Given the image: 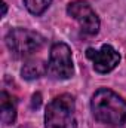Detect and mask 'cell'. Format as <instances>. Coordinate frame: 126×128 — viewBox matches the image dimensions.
Returning <instances> with one entry per match:
<instances>
[{
	"mask_svg": "<svg viewBox=\"0 0 126 128\" xmlns=\"http://www.w3.org/2000/svg\"><path fill=\"white\" fill-rule=\"evenodd\" d=\"M91 112L98 122L120 127L126 122V100L108 88H99L91 98Z\"/></svg>",
	"mask_w": 126,
	"mask_h": 128,
	"instance_id": "obj_1",
	"label": "cell"
},
{
	"mask_svg": "<svg viewBox=\"0 0 126 128\" xmlns=\"http://www.w3.org/2000/svg\"><path fill=\"white\" fill-rule=\"evenodd\" d=\"M76 103L70 94H61L51 100L45 112L46 128H77L76 121Z\"/></svg>",
	"mask_w": 126,
	"mask_h": 128,
	"instance_id": "obj_2",
	"label": "cell"
},
{
	"mask_svg": "<svg viewBox=\"0 0 126 128\" xmlns=\"http://www.w3.org/2000/svg\"><path fill=\"white\" fill-rule=\"evenodd\" d=\"M4 42L13 58H27L45 46L46 39L34 30L18 27L7 32Z\"/></svg>",
	"mask_w": 126,
	"mask_h": 128,
	"instance_id": "obj_3",
	"label": "cell"
},
{
	"mask_svg": "<svg viewBox=\"0 0 126 128\" xmlns=\"http://www.w3.org/2000/svg\"><path fill=\"white\" fill-rule=\"evenodd\" d=\"M74 73L73 55L71 49L64 42H55L51 46L49 63H48V74L55 80L70 79Z\"/></svg>",
	"mask_w": 126,
	"mask_h": 128,
	"instance_id": "obj_4",
	"label": "cell"
},
{
	"mask_svg": "<svg viewBox=\"0 0 126 128\" xmlns=\"http://www.w3.org/2000/svg\"><path fill=\"white\" fill-rule=\"evenodd\" d=\"M67 14L76 20L80 26V32L85 36H96L101 27V21L92 6L85 0H73L67 4Z\"/></svg>",
	"mask_w": 126,
	"mask_h": 128,
	"instance_id": "obj_5",
	"label": "cell"
},
{
	"mask_svg": "<svg viewBox=\"0 0 126 128\" xmlns=\"http://www.w3.org/2000/svg\"><path fill=\"white\" fill-rule=\"evenodd\" d=\"M86 57L92 61L94 70L96 73H101V74L113 72L120 63V54L111 45H107V43L102 45L99 49L88 48Z\"/></svg>",
	"mask_w": 126,
	"mask_h": 128,
	"instance_id": "obj_6",
	"label": "cell"
},
{
	"mask_svg": "<svg viewBox=\"0 0 126 128\" xmlns=\"http://www.w3.org/2000/svg\"><path fill=\"white\" fill-rule=\"evenodd\" d=\"M0 103H1V113H0V118H1V122L3 125H12L15 121H16V107H15V103L12 101V97L9 96L6 91H1L0 94Z\"/></svg>",
	"mask_w": 126,
	"mask_h": 128,
	"instance_id": "obj_7",
	"label": "cell"
},
{
	"mask_svg": "<svg viewBox=\"0 0 126 128\" xmlns=\"http://www.w3.org/2000/svg\"><path fill=\"white\" fill-rule=\"evenodd\" d=\"M43 74H48V64H45L42 60H31L22 66L21 76L25 80H34L42 78Z\"/></svg>",
	"mask_w": 126,
	"mask_h": 128,
	"instance_id": "obj_8",
	"label": "cell"
},
{
	"mask_svg": "<svg viewBox=\"0 0 126 128\" xmlns=\"http://www.w3.org/2000/svg\"><path fill=\"white\" fill-rule=\"evenodd\" d=\"M22 2H24L27 10L31 15H36V16L43 15L52 3V0H22Z\"/></svg>",
	"mask_w": 126,
	"mask_h": 128,
	"instance_id": "obj_9",
	"label": "cell"
},
{
	"mask_svg": "<svg viewBox=\"0 0 126 128\" xmlns=\"http://www.w3.org/2000/svg\"><path fill=\"white\" fill-rule=\"evenodd\" d=\"M40 104H42V94L40 92H36L31 97V109H36L37 110L40 107Z\"/></svg>",
	"mask_w": 126,
	"mask_h": 128,
	"instance_id": "obj_10",
	"label": "cell"
},
{
	"mask_svg": "<svg viewBox=\"0 0 126 128\" xmlns=\"http://www.w3.org/2000/svg\"><path fill=\"white\" fill-rule=\"evenodd\" d=\"M6 12H7V4H6V3H3V14H1V15L4 16V15H6Z\"/></svg>",
	"mask_w": 126,
	"mask_h": 128,
	"instance_id": "obj_11",
	"label": "cell"
},
{
	"mask_svg": "<svg viewBox=\"0 0 126 128\" xmlns=\"http://www.w3.org/2000/svg\"><path fill=\"white\" fill-rule=\"evenodd\" d=\"M21 128H28V127H21Z\"/></svg>",
	"mask_w": 126,
	"mask_h": 128,
	"instance_id": "obj_12",
	"label": "cell"
}]
</instances>
